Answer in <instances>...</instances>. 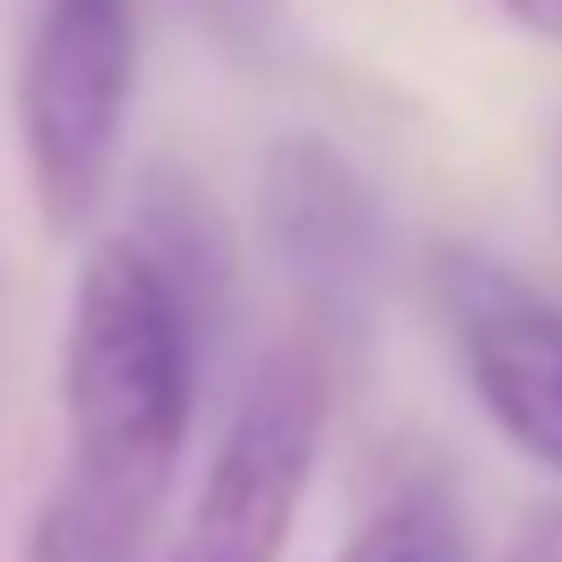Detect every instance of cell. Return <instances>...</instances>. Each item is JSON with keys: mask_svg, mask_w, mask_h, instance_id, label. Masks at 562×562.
<instances>
[{"mask_svg": "<svg viewBox=\"0 0 562 562\" xmlns=\"http://www.w3.org/2000/svg\"><path fill=\"white\" fill-rule=\"evenodd\" d=\"M199 9H207L232 42H265V34H273V18H281V0H199Z\"/></svg>", "mask_w": 562, "mask_h": 562, "instance_id": "cell-7", "label": "cell"}, {"mask_svg": "<svg viewBox=\"0 0 562 562\" xmlns=\"http://www.w3.org/2000/svg\"><path fill=\"white\" fill-rule=\"evenodd\" d=\"M513 25H521L529 42H546V50H562V0H496Z\"/></svg>", "mask_w": 562, "mask_h": 562, "instance_id": "cell-8", "label": "cell"}, {"mask_svg": "<svg viewBox=\"0 0 562 562\" xmlns=\"http://www.w3.org/2000/svg\"><path fill=\"white\" fill-rule=\"evenodd\" d=\"M257 215L290 299L299 339H315L331 364H348V339L364 323V273H372V191L331 140H281L257 175Z\"/></svg>", "mask_w": 562, "mask_h": 562, "instance_id": "cell-4", "label": "cell"}, {"mask_svg": "<svg viewBox=\"0 0 562 562\" xmlns=\"http://www.w3.org/2000/svg\"><path fill=\"white\" fill-rule=\"evenodd\" d=\"M331 562H472V529H463L456 488L414 480V488L381 496V505L339 538Z\"/></svg>", "mask_w": 562, "mask_h": 562, "instance_id": "cell-6", "label": "cell"}, {"mask_svg": "<svg viewBox=\"0 0 562 562\" xmlns=\"http://www.w3.org/2000/svg\"><path fill=\"white\" fill-rule=\"evenodd\" d=\"M207 339L133 248L108 232L83 248L58 339V456L50 496L25 521L18 562H140L191 456Z\"/></svg>", "mask_w": 562, "mask_h": 562, "instance_id": "cell-1", "label": "cell"}, {"mask_svg": "<svg viewBox=\"0 0 562 562\" xmlns=\"http://www.w3.org/2000/svg\"><path fill=\"white\" fill-rule=\"evenodd\" d=\"M140 91V0H34L18 50V158L50 232L108 207Z\"/></svg>", "mask_w": 562, "mask_h": 562, "instance_id": "cell-2", "label": "cell"}, {"mask_svg": "<svg viewBox=\"0 0 562 562\" xmlns=\"http://www.w3.org/2000/svg\"><path fill=\"white\" fill-rule=\"evenodd\" d=\"M331 397H339V364L315 339H273L248 364L240 397H232L215 456L199 472V496L182 513L175 562H281L299 505L315 488L323 463V430H331Z\"/></svg>", "mask_w": 562, "mask_h": 562, "instance_id": "cell-3", "label": "cell"}, {"mask_svg": "<svg viewBox=\"0 0 562 562\" xmlns=\"http://www.w3.org/2000/svg\"><path fill=\"white\" fill-rule=\"evenodd\" d=\"M447 323L480 422L521 463L562 480V299H538L488 265H456Z\"/></svg>", "mask_w": 562, "mask_h": 562, "instance_id": "cell-5", "label": "cell"}]
</instances>
